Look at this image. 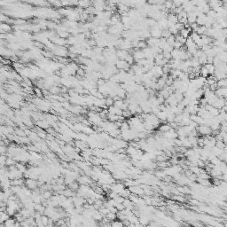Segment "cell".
<instances>
[{
  "mask_svg": "<svg viewBox=\"0 0 227 227\" xmlns=\"http://www.w3.org/2000/svg\"><path fill=\"white\" fill-rule=\"evenodd\" d=\"M197 131L199 134L203 135V136H209V135L212 133V130L209 126H207V125H200L197 129Z\"/></svg>",
  "mask_w": 227,
  "mask_h": 227,
  "instance_id": "cell-1",
  "label": "cell"
},
{
  "mask_svg": "<svg viewBox=\"0 0 227 227\" xmlns=\"http://www.w3.org/2000/svg\"><path fill=\"white\" fill-rule=\"evenodd\" d=\"M225 105H226L225 100L223 98H218V100L216 101V103L213 105V107H216V108H217V109H222Z\"/></svg>",
  "mask_w": 227,
  "mask_h": 227,
  "instance_id": "cell-2",
  "label": "cell"
},
{
  "mask_svg": "<svg viewBox=\"0 0 227 227\" xmlns=\"http://www.w3.org/2000/svg\"><path fill=\"white\" fill-rule=\"evenodd\" d=\"M206 22H207V15L206 14L201 13V14H200L199 16L197 17L196 23L199 26H205Z\"/></svg>",
  "mask_w": 227,
  "mask_h": 227,
  "instance_id": "cell-3",
  "label": "cell"
},
{
  "mask_svg": "<svg viewBox=\"0 0 227 227\" xmlns=\"http://www.w3.org/2000/svg\"><path fill=\"white\" fill-rule=\"evenodd\" d=\"M133 58H134V60H136V61H138V60H140L145 59V54H144V51H143L137 50V51H134Z\"/></svg>",
  "mask_w": 227,
  "mask_h": 227,
  "instance_id": "cell-4",
  "label": "cell"
},
{
  "mask_svg": "<svg viewBox=\"0 0 227 227\" xmlns=\"http://www.w3.org/2000/svg\"><path fill=\"white\" fill-rule=\"evenodd\" d=\"M192 32H193V31H192L191 28H184L183 30L179 31V35L182 36L183 37H185V39H187L188 37H190V35H191V33H192Z\"/></svg>",
  "mask_w": 227,
  "mask_h": 227,
  "instance_id": "cell-5",
  "label": "cell"
},
{
  "mask_svg": "<svg viewBox=\"0 0 227 227\" xmlns=\"http://www.w3.org/2000/svg\"><path fill=\"white\" fill-rule=\"evenodd\" d=\"M172 128L170 127V125L168 124V123H164V124H161L159 126V131L161 132L162 134L166 133V132L170 131V130H171Z\"/></svg>",
  "mask_w": 227,
  "mask_h": 227,
  "instance_id": "cell-6",
  "label": "cell"
},
{
  "mask_svg": "<svg viewBox=\"0 0 227 227\" xmlns=\"http://www.w3.org/2000/svg\"><path fill=\"white\" fill-rule=\"evenodd\" d=\"M167 20L168 22H171L173 24H177L178 22V18L176 13H170L167 17Z\"/></svg>",
  "mask_w": 227,
  "mask_h": 227,
  "instance_id": "cell-7",
  "label": "cell"
},
{
  "mask_svg": "<svg viewBox=\"0 0 227 227\" xmlns=\"http://www.w3.org/2000/svg\"><path fill=\"white\" fill-rule=\"evenodd\" d=\"M204 67H206L207 69H208V73H209V75H214L215 74V71H216V67L214 64H208L207 63L206 65H204Z\"/></svg>",
  "mask_w": 227,
  "mask_h": 227,
  "instance_id": "cell-8",
  "label": "cell"
},
{
  "mask_svg": "<svg viewBox=\"0 0 227 227\" xmlns=\"http://www.w3.org/2000/svg\"><path fill=\"white\" fill-rule=\"evenodd\" d=\"M26 185L30 189H35L37 185V183L35 180H33V179H28V180H27L26 182Z\"/></svg>",
  "mask_w": 227,
  "mask_h": 227,
  "instance_id": "cell-9",
  "label": "cell"
},
{
  "mask_svg": "<svg viewBox=\"0 0 227 227\" xmlns=\"http://www.w3.org/2000/svg\"><path fill=\"white\" fill-rule=\"evenodd\" d=\"M207 30H208V28H207L205 26H199V28H198L197 30H196V33L201 37V36L206 35Z\"/></svg>",
  "mask_w": 227,
  "mask_h": 227,
  "instance_id": "cell-10",
  "label": "cell"
},
{
  "mask_svg": "<svg viewBox=\"0 0 227 227\" xmlns=\"http://www.w3.org/2000/svg\"><path fill=\"white\" fill-rule=\"evenodd\" d=\"M200 73H201V77L208 78V76H209V73H208V69H207L204 66H202V67H201V72H200Z\"/></svg>",
  "mask_w": 227,
  "mask_h": 227,
  "instance_id": "cell-11",
  "label": "cell"
},
{
  "mask_svg": "<svg viewBox=\"0 0 227 227\" xmlns=\"http://www.w3.org/2000/svg\"><path fill=\"white\" fill-rule=\"evenodd\" d=\"M11 30V26L10 25H7V23H2L1 24V33L4 34V33H7L9 31Z\"/></svg>",
  "mask_w": 227,
  "mask_h": 227,
  "instance_id": "cell-12",
  "label": "cell"
},
{
  "mask_svg": "<svg viewBox=\"0 0 227 227\" xmlns=\"http://www.w3.org/2000/svg\"><path fill=\"white\" fill-rule=\"evenodd\" d=\"M176 43V37H175V36H170V37L167 38V44H168V45L170 46H174V44Z\"/></svg>",
  "mask_w": 227,
  "mask_h": 227,
  "instance_id": "cell-13",
  "label": "cell"
},
{
  "mask_svg": "<svg viewBox=\"0 0 227 227\" xmlns=\"http://www.w3.org/2000/svg\"><path fill=\"white\" fill-rule=\"evenodd\" d=\"M175 37H176V41H177V42L180 43V44H185V43H186V39H185V37H182V36L178 35V34H177V35Z\"/></svg>",
  "mask_w": 227,
  "mask_h": 227,
  "instance_id": "cell-14",
  "label": "cell"
},
{
  "mask_svg": "<svg viewBox=\"0 0 227 227\" xmlns=\"http://www.w3.org/2000/svg\"><path fill=\"white\" fill-rule=\"evenodd\" d=\"M91 4V2H88V1H83V2H78V5L82 8H89L91 7L90 6Z\"/></svg>",
  "mask_w": 227,
  "mask_h": 227,
  "instance_id": "cell-15",
  "label": "cell"
},
{
  "mask_svg": "<svg viewBox=\"0 0 227 227\" xmlns=\"http://www.w3.org/2000/svg\"><path fill=\"white\" fill-rule=\"evenodd\" d=\"M114 104V100L113 98H106V106H107V107H113Z\"/></svg>",
  "mask_w": 227,
  "mask_h": 227,
  "instance_id": "cell-16",
  "label": "cell"
},
{
  "mask_svg": "<svg viewBox=\"0 0 227 227\" xmlns=\"http://www.w3.org/2000/svg\"><path fill=\"white\" fill-rule=\"evenodd\" d=\"M50 91L53 94H58V93H60V91H61V89L59 88L58 86H53V87H51V88H50Z\"/></svg>",
  "mask_w": 227,
  "mask_h": 227,
  "instance_id": "cell-17",
  "label": "cell"
},
{
  "mask_svg": "<svg viewBox=\"0 0 227 227\" xmlns=\"http://www.w3.org/2000/svg\"><path fill=\"white\" fill-rule=\"evenodd\" d=\"M34 91H35V93L37 94V95L38 96V97H41V96L43 95L42 93V90L40 88H38V87H36L35 89H34Z\"/></svg>",
  "mask_w": 227,
  "mask_h": 227,
  "instance_id": "cell-18",
  "label": "cell"
},
{
  "mask_svg": "<svg viewBox=\"0 0 227 227\" xmlns=\"http://www.w3.org/2000/svg\"><path fill=\"white\" fill-rule=\"evenodd\" d=\"M51 4L55 6V7H62V3L61 2H50Z\"/></svg>",
  "mask_w": 227,
  "mask_h": 227,
  "instance_id": "cell-19",
  "label": "cell"
},
{
  "mask_svg": "<svg viewBox=\"0 0 227 227\" xmlns=\"http://www.w3.org/2000/svg\"><path fill=\"white\" fill-rule=\"evenodd\" d=\"M173 3L172 2H165V8L166 9H172Z\"/></svg>",
  "mask_w": 227,
  "mask_h": 227,
  "instance_id": "cell-20",
  "label": "cell"
},
{
  "mask_svg": "<svg viewBox=\"0 0 227 227\" xmlns=\"http://www.w3.org/2000/svg\"><path fill=\"white\" fill-rule=\"evenodd\" d=\"M60 37H62V38H66V37H68V33L67 32H64V31H62V32H60Z\"/></svg>",
  "mask_w": 227,
  "mask_h": 227,
  "instance_id": "cell-21",
  "label": "cell"
},
{
  "mask_svg": "<svg viewBox=\"0 0 227 227\" xmlns=\"http://www.w3.org/2000/svg\"><path fill=\"white\" fill-rule=\"evenodd\" d=\"M223 179H224V182H225V183H227V173H226V174H224V176H223Z\"/></svg>",
  "mask_w": 227,
  "mask_h": 227,
  "instance_id": "cell-22",
  "label": "cell"
}]
</instances>
